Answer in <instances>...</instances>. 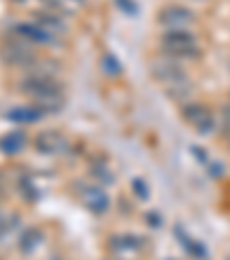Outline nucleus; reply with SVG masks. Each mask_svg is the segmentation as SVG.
<instances>
[{
	"mask_svg": "<svg viewBox=\"0 0 230 260\" xmlns=\"http://www.w3.org/2000/svg\"><path fill=\"white\" fill-rule=\"evenodd\" d=\"M19 191H21V196H23L28 203H35L37 198H40V191H37V187H35L28 177H21V180H19Z\"/></svg>",
	"mask_w": 230,
	"mask_h": 260,
	"instance_id": "nucleus-17",
	"label": "nucleus"
},
{
	"mask_svg": "<svg viewBox=\"0 0 230 260\" xmlns=\"http://www.w3.org/2000/svg\"><path fill=\"white\" fill-rule=\"evenodd\" d=\"M67 145H69L67 138L60 132H55V129H44V132H40L37 138H35V147L42 154H62L67 150Z\"/></svg>",
	"mask_w": 230,
	"mask_h": 260,
	"instance_id": "nucleus-4",
	"label": "nucleus"
},
{
	"mask_svg": "<svg viewBox=\"0 0 230 260\" xmlns=\"http://www.w3.org/2000/svg\"><path fill=\"white\" fill-rule=\"evenodd\" d=\"M21 92L32 97L35 102L37 99H46V97H55V94H62V85L55 81V76L44 72H37V74H28L25 79H21L19 83Z\"/></svg>",
	"mask_w": 230,
	"mask_h": 260,
	"instance_id": "nucleus-2",
	"label": "nucleus"
},
{
	"mask_svg": "<svg viewBox=\"0 0 230 260\" xmlns=\"http://www.w3.org/2000/svg\"><path fill=\"white\" fill-rule=\"evenodd\" d=\"M79 193H81V198H83L85 207H88V210H92L94 214H104V212L108 210V205H111L106 191H104L99 184H88V187H81Z\"/></svg>",
	"mask_w": 230,
	"mask_h": 260,
	"instance_id": "nucleus-7",
	"label": "nucleus"
},
{
	"mask_svg": "<svg viewBox=\"0 0 230 260\" xmlns=\"http://www.w3.org/2000/svg\"><path fill=\"white\" fill-rule=\"evenodd\" d=\"M191 21H193L191 10H186L182 5H168L159 12V23L171 30H184V25H189Z\"/></svg>",
	"mask_w": 230,
	"mask_h": 260,
	"instance_id": "nucleus-5",
	"label": "nucleus"
},
{
	"mask_svg": "<svg viewBox=\"0 0 230 260\" xmlns=\"http://www.w3.org/2000/svg\"><path fill=\"white\" fill-rule=\"evenodd\" d=\"M0 55L10 64H30L35 60L30 49H25L21 42H7V44L3 46V51H0Z\"/></svg>",
	"mask_w": 230,
	"mask_h": 260,
	"instance_id": "nucleus-10",
	"label": "nucleus"
},
{
	"mask_svg": "<svg viewBox=\"0 0 230 260\" xmlns=\"http://www.w3.org/2000/svg\"><path fill=\"white\" fill-rule=\"evenodd\" d=\"M161 49L168 58H196L201 46L186 30H168L161 37Z\"/></svg>",
	"mask_w": 230,
	"mask_h": 260,
	"instance_id": "nucleus-1",
	"label": "nucleus"
},
{
	"mask_svg": "<svg viewBox=\"0 0 230 260\" xmlns=\"http://www.w3.org/2000/svg\"><path fill=\"white\" fill-rule=\"evenodd\" d=\"M25 141H28L25 132H21V129L5 134V136H0V152L7 154V157H14L25 147Z\"/></svg>",
	"mask_w": 230,
	"mask_h": 260,
	"instance_id": "nucleus-11",
	"label": "nucleus"
},
{
	"mask_svg": "<svg viewBox=\"0 0 230 260\" xmlns=\"http://www.w3.org/2000/svg\"><path fill=\"white\" fill-rule=\"evenodd\" d=\"M42 237H44L42 231H37V228H25V231L19 235L16 246H19L21 253H32V251L42 244Z\"/></svg>",
	"mask_w": 230,
	"mask_h": 260,
	"instance_id": "nucleus-14",
	"label": "nucleus"
},
{
	"mask_svg": "<svg viewBox=\"0 0 230 260\" xmlns=\"http://www.w3.org/2000/svg\"><path fill=\"white\" fill-rule=\"evenodd\" d=\"M108 246H111L113 253H134V251H141L143 246H145V240H143L141 235H129V233H124V235H113Z\"/></svg>",
	"mask_w": 230,
	"mask_h": 260,
	"instance_id": "nucleus-9",
	"label": "nucleus"
},
{
	"mask_svg": "<svg viewBox=\"0 0 230 260\" xmlns=\"http://www.w3.org/2000/svg\"><path fill=\"white\" fill-rule=\"evenodd\" d=\"M228 260H230V255H228Z\"/></svg>",
	"mask_w": 230,
	"mask_h": 260,
	"instance_id": "nucleus-21",
	"label": "nucleus"
},
{
	"mask_svg": "<svg viewBox=\"0 0 230 260\" xmlns=\"http://www.w3.org/2000/svg\"><path fill=\"white\" fill-rule=\"evenodd\" d=\"M132 189H134V193H136L141 201H147V198H150V189H147L145 180H141V177H136V180L132 182Z\"/></svg>",
	"mask_w": 230,
	"mask_h": 260,
	"instance_id": "nucleus-18",
	"label": "nucleus"
},
{
	"mask_svg": "<svg viewBox=\"0 0 230 260\" xmlns=\"http://www.w3.org/2000/svg\"><path fill=\"white\" fill-rule=\"evenodd\" d=\"M44 118V111L40 106H19V108H12L7 113V120L12 122H19V124H30V122H37V120Z\"/></svg>",
	"mask_w": 230,
	"mask_h": 260,
	"instance_id": "nucleus-12",
	"label": "nucleus"
},
{
	"mask_svg": "<svg viewBox=\"0 0 230 260\" xmlns=\"http://www.w3.org/2000/svg\"><path fill=\"white\" fill-rule=\"evenodd\" d=\"M102 69L106 76H120V74H122V64H120V60L115 58V53H104Z\"/></svg>",
	"mask_w": 230,
	"mask_h": 260,
	"instance_id": "nucleus-16",
	"label": "nucleus"
},
{
	"mask_svg": "<svg viewBox=\"0 0 230 260\" xmlns=\"http://www.w3.org/2000/svg\"><path fill=\"white\" fill-rule=\"evenodd\" d=\"M115 5H118L120 10H122L124 14H129V16H136L138 14V5L134 3V0H115Z\"/></svg>",
	"mask_w": 230,
	"mask_h": 260,
	"instance_id": "nucleus-19",
	"label": "nucleus"
},
{
	"mask_svg": "<svg viewBox=\"0 0 230 260\" xmlns=\"http://www.w3.org/2000/svg\"><path fill=\"white\" fill-rule=\"evenodd\" d=\"M35 23L40 25L42 30H46L49 35H58V32H62L64 30V23H62V19L60 16H55V14H46V12H40V14H35Z\"/></svg>",
	"mask_w": 230,
	"mask_h": 260,
	"instance_id": "nucleus-15",
	"label": "nucleus"
},
{
	"mask_svg": "<svg viewBox=\"0 0 230 260\" xmlns=\"http://www.w3.org/2000/svg\"><path fill=\"white\" fill-rule=\"evenodd\" d=\"M14 32L19 35V40H28V42H35V44H55L53 35L42 30L37 23H19L14 28Z\"/></svg>",
	"mask_w": 230,
	"mask_h": 260,
	"instance_id": "nucleus-8",
	"label": "nucleus"
},
{
	"mask_svg": "<svg viewBox=\"0 0 230 260\" xmlns=\"http://www.w3.org/2000/svg\"><path fill=\"white\" fill-rule=\"evenodd\" d=\"M145 219L150 221V226H154V228H159V223H161V221H159V214H154V212H152V214H145Z\"/></svg>",
	"mask_w": 230,
	"mask_h": 260,
	"instance_id": "nucleus-20",
	"label": "nucleus"
},
{
	"mask_svg": "<svg viewBox=\"0 0 230 260\" xmlns=\"http://www.w3.org/2000/svg\"><path fill=\"white\" fill-rule=\"evenodd\" d=\"M182 118H184L186 124H191V127L196 129L198 134H212L216 129L214 115L205 106H201V104H186V106H182Z\"/></svg>",
	"mask_w": 230,
	"mask_h": 260,
	"instance_id": "nucleus-3",
	"label": "nucleus"
},
{
	"mask_svg": "<svg viewBox=\"0 0 230 260\" xmlns=\"http://www.w3.org/2000/svg\"><path fill=\"white\" fill-rule=\"evenodd\" d=\"M171 260H173V258H171Z\"/></svg>",
	"mask_w": 230,
	"mask_h": 260,
	"instance_id": "nucleus-22",
	"label": "nucleus"
},
{
	"mask_svg": "<svg viewBox=\"0 0 230 260\" xmlns=\"http://www.w3.org/2000/svg\"><path fill=\"white\" fill-rule=\"evenodd\" d=\"M152 74H154V79L161 81V83L166 85H173V83H180V81L186 79V72L180 67V64H175L173 60H159V62L152 64Z\"/></svg>",
	"mask_w": 230,
	"mask_h": 260,
	"instance_id": "nucleus-6",
	"label": "nucleus"
},
{
	"mask_svg": "<svg viewBox=\"0 0 230 260\" xmlns=\"http://www.w3.org/2000/svg\"><path fill=\"white\" fill-rule=\"evenodd\" d=\"M175 235H177V240H180L182 249H184L186 253L191 255V258H196V260H205V258H207V251H205V246H203L201 242L191 240V237L186 235V233H182V228H180V226L175 228Z\"/></svg>",
	"mask_w": 230,
	"mask_h": 260,
	"instance_id": "nucleus-13",
	"label": "nucleus"
}]
</instances>
